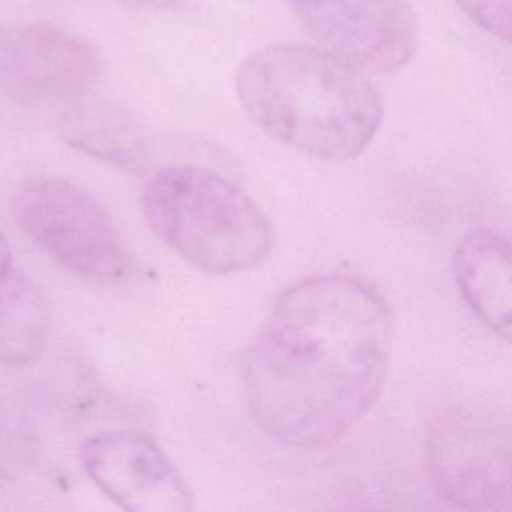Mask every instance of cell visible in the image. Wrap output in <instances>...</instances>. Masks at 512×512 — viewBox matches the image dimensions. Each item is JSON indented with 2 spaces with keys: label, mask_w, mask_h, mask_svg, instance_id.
Wrapping results in <instances>:
<instances>
[{
  "label": "cell",
  "mask_w": 512,
  "mask_h": 512,
  "mask_svg": "<svg viewBox=\"0 0 512 512\" xmlns=\"http://www.w3.org/2000/svg\"><path fill=\"white\" fill-rule=\"evenodd\" d=\"M62 140L95 160L140 175L148 167V146L139 125L109 104H77L59 122Z\"/></svg>",
  "instance_id": "obj_10"
},
{
  "label": "cell",
  "mask_w": 512,
  "mask_h": 512,
  "mask_svg": "<svg viewBox=\"0 0 512 512\" xmlns=\"http://www.w3.org/2000/svg\"><path fill=\"white\" fill-rule=\"evenodd\" d=\"M103 58L85 38L46 23L0 28V91L22 103H70L100 82Z\"/></svg>",
  "instance_id": "obj_6"
},
{
  "label": "cell",
  "mask_w": 512,
  "mask_h": 512,
  "mask_svg": "<svg viewBox=\"0 0 512 512\" xmlns=\"http://www.w3.org/2000/svg\"><path fill=\"white\" fill-rule=\"evenodd\" d=\"M391 347V313L373 287L343 274L301 281L280 296L248 352V409L278 442L328 445L379 397Z\"/></svg>",
  "instance_id": "obj_1"
},
{
  "label": "cell",
  "mask_w": 512,
  "mask_h": 512,
  "mask_svg": "<svg viewBox=\"0 0 512 512\" xmlns=\"http://www.w3.org/2000/svg\"><path fill=\"white\" fill-rule=\"evenodd\" d=\"M299 25L322 50L362 71L403 68L418 47L409 0H289Z\"/></svg>",
  "instance_id": "obj_5"
},
{
  "label": "cell",
  "mask_w": 512,
  "mask_h": 512,
  "mask_svg": "<svg viewBox=\"0 0 512 512\" xmlns=\"http://www.w3.org/2000/svg\"><path fill=\"white\" fill-rule=\"evenodd\" d=\"M236 92L260 130L317 160L358 157L382 125V98L361 70L304 44H271L248 56Z\"/></svg>",
  "instance_id": "obj_2"
},
{
  "label": "cell",
  "mask_w": 512,
  "mask_h": 512,
  "mask_svg": "<svg viewBox=\"0 0 512 512\" xmlns=\"http://www.w3.org/2000/svg\"><path fill=\"white\" fill-rule=\"evenodd\" d=\"M431 466L449 502L500 509L509 500V437L487 416L449 415L434 428Z\"/></svg>",
  "instance_id": "obj_7"
},
{
  "label": "cell",
  "mask_w": 512,
  "mask_h": 512,
  "mask_svg": "<svg viewBox=\"0 0 512 512\" xmlns=\"http://www.w3.org/2000/svg\"><path fill=\"white\" fill-rule=\"evenodd\" d=\"M142 205L155 235L202 271H250L271 253V226L259 206L211 170H158L145 185Z\"/></svg>",
  "instance_id": "obj_3"
},
{
  "label": "cell",
  "mask_w": 512,
  "mask_h": 512,
  "mask_svg": "<svg viewBox=\"0 0 512 512\" xmlns=\"http://www.w3.org/2000/svg\"><path fill=\"white\" fill-rule=\"evenodd\" d=\"M49 304L22 274L0 278V364L23 367L43 353L50 335Z\"/></svg>",
  "instance_id": "obj_11"
},
{
  "label": "cell",
  "mask_w": 512,
  "mask_h": 512,
  "mask_svg": "<svg viewBox=\"0 0 512 512\" xmlns=\"http://www.w3.org/2000/svg\"><path fill=\"white\" fill-rule=\"evenodd\" d=\"M83 464L92 481L127 511L185 512L193 494L160 446L136 433H107L83 446Z\"/></svg>",
  "instance_id": "obj_8"
},
{
  "label": "cell",
  "mask_w": 512,
  "mask_h": 512,
  "mask_svg": "<svg viewBox=\"0 0 512 512\" xmlns=\"http://www.w3.org/2000/svg\"><path fill=\"white\" fill-rule=\"evenodd\" d=\"M455 278L467 305L499 337L511 340V247L491 230H475L458 245Z\"/></svg>",
  "instance_id": "obj_9"
},
{
  "label": "cell",
  "mask_w": 512,
  "mask_h": 512,
  "mask_svg": "<svg viewBox=\"0 0 512 512\" xmlns=\"http://www.w3.org/2000/svg\"><path fill=\"white\" fill-rule=\"evenodd\" d=\"M461 10L493 37L509 43L512 37V0H457Z\"/></svg>",
  "instance_id": "obj_12"
},
{
  "label": "cell",
  "mask_w": 512,
  "mask_h": 512,
  "mask_svg": "<svg viewBox=\"0 0 512 512\" xmlns=\"http://www.w3.org/2000/svg\"><path fill=\"white\" fill-rule=\"evenodd\" d=\"M11 271V251L5 236L0 233V278Z\"/></svg>",
  "instance_id": "obj_14"
},
{
  "label": "cell",
  "mask_w": 512,
  "mask_h": 512,
  "mask_svg": "<svg viewBox=\"0 0 512 512\" xmlns=\"http://www.w3.org/2000/svg\"><path fill=\"white\" fill-rule=\"evenodd\" d=\"M134 10L175 11L182 10L188 0H119Z\"/></svg>",
  "instance_id": "obj_13"
},
{
  "label": "cell",
  "mask_w": 512,
  "mask_h": 512,
  "mask_svg": "<svg viewBox=\"0 0 512 512\" xmlns=\"http://www.w3.org/2000/svg\"><path fill=\"white\" fill-rule=\"evenodd\" d=\"M13 214L53 259L74 274L110 281L128 268V253L100 203L59 178H35L17 190Z\"/></svg>",
  "instance_id": "obj_4"
}]
</instances>
